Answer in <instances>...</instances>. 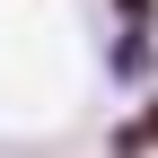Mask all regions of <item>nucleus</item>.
I'll return each mask as SVG.
<instances>
[{
  "instance_id": "obj_1",
  "label": "nucleus",
  "mask_w": 158,
  "mask_h": 158,
  "mask_svg": "<svg viewBox=\"0 0 158 158\" xmlns=\"http://www.w3.org/2000/svg\"><path fill=\"white\" fill-rule=\"evenodd\" d=\"M123 9V27H149V0H114Z\"/></svg>"
},
{
  "instance_id": "obj_2",
  "label": "nucleus",
  "mask_w": 158,
  "mask_h": 158,
  "mask_svg": "<svg viewBox=\"0 0 158 158\" xmlns=\"http://www.w3.org/2000/svg\"><path fill=\"white\" fill-rule=\"evenodd\" d=\"M149 141H158V114H149Z\"/></svg>"
}]
</instances>
